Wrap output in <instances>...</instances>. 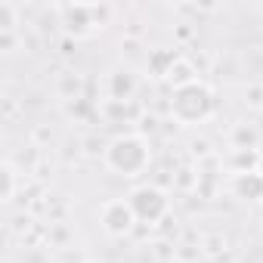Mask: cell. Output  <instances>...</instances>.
I'll return each mask as SVG.
<instances>
[{"label":"cell","mask_w":263,"mask_h":263,"mask_svg":"<svg viewBox=\"0 0 263 263\" xmlns=\"http://www.w3.org/2000/svg\"><path fill=\"white\" fill-rule=\"evenodd\" d=\"M105 164L118 177H140L149 164V146L143 137H118L105 149Z\"/></svg>","instance_id":"cell-1"},{"label":"cell","mask_w":263,"mask_h":263,"mask_svg":"<svg viewBox=\"0 0 263 263\" xmlns=\"http://www.w3.org/2000/svg\"><path fill=\"white\" fill-rule=\"evenodd\" d=\"M214 111V96L211 90L201 84V81H192V84H183L174 90V99H171V115L183 124H198L204 121L208 115Z\"/></svg>","instance_id":"cell-2"},{"label":"cell","mask_w":263,"mask_h":263,"mask_svg":"<svg viewBox=\"0 0 263 263\" xmlns=\"http://www.w3.org/2000/svg\"><path fill=\"white\" fill-rule=\"evenodd\" d=\"M99 223L108 235H127L137 223V214L130 208V201H121V198H111L99 208Z\"/></svg>","instance_id":"cell-3"},{"label":"cell","mask_w":263,"mask_h":263,"mask_svg":"<svg viewBox=\"0 0 263 263\" xmlns=\"http://www.w3.org/2000/svg\"><path fill=\"white\" fill-rule=\"evenodd\" d=\"M127 201H130V208H134L137 220H149V223H155V220L167 211V198H164L158 189H152V186H140Z\"/></svg>","instance_id":"cell-4"},{"label":"cell","mask_w":263,"mask_h":263,"mask_svg":"<svg viewBox=\"0 0 263 263\" xmlns=\"http://www.w3.org/2000/svg\"><path fill=\"white\" fill-rule=\"evenodd\" d=\"M4 31H19V10L10 0H0V34Z\"/></svg>","instance_id":"cell-5"},{"label":"cell","mask_w":263,"mask_h":263,"mask_svg":"<svg viewBox=\"0 0 263 263\" xmlns=\"http://www.w3.org/2000/svg\"><path fill=\"white\" fill-rule=\"evenodd\" d=\"M13 195H16V167L7 161V164H4V192H0V198H4V201H13Z\"/></svg>","instance_id":"cell-6"}]
</instances>
